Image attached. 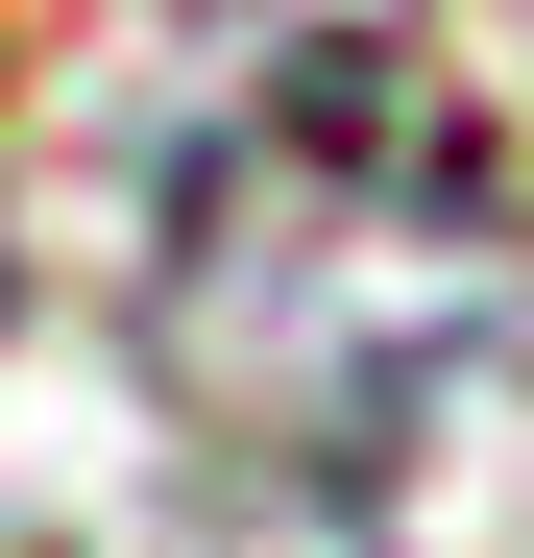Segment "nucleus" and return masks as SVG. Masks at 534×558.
<instances>
[{
    "label": "nucleus",
    "instance_id": "obj_1",
    "mask_svg": "<svg viewBox=\"0 0 534 558\" xmlns=\"http://www.w3.org/2000/svg\"><path fill=\"white\" fill-rule=\"evenodd\" d=\"M0 292H25V267H0Z\"/></svg>",
    "mask_w": 534,
    "mask_h": 558
}]
</instances>
